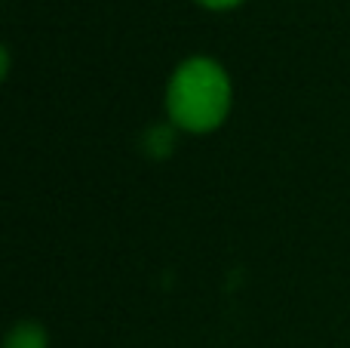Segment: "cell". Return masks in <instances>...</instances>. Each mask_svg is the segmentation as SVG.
<instances>
[{
  "mask_svg": "<svg viewBox=\"0 0 350 348\" xmlns=\"http://www.w3.org/2000/svg\"><path fill=\"white\" fill-rule=\"evenodd\" d=\"M3 348H49V339H46V330L37 321H18L6 333Z\"/></svg>",
  "mask_w": 350,
  "mask_h": 348,
  "instance_id": "2",
  "label": "cell"
},
{
  "mask_svg": "<svg viewBox=\"0 0 350 348\" xmlns=\"http://www.w3.org/2000/svg\"><path fill=\"white\" fill-rule=\"evenodd\" d=\"M197 3H203L206 10H230V6L243 3V0H197Z\"/></svg>",
  "mask_w": 350,
  "mask_h": 348,
  "instance_id": "3",
  "label": "cell"
},
{
  "mask_svg": "<svg viewBox=\"0 0 350 348\" xmlns=\"http://www.w3.org/2000/svg\"><path fill=\"white\" fill-rule=\"evenodd\" d=\"M230 77L215 59L193 55L172 71L166 86V114L185 133H212L230 111Z\"/></svg>",
  "mask_w": 350,
  "mask_h": 348,
  "instance_id": "1",
  "label": "cell"
}]
</instances>
